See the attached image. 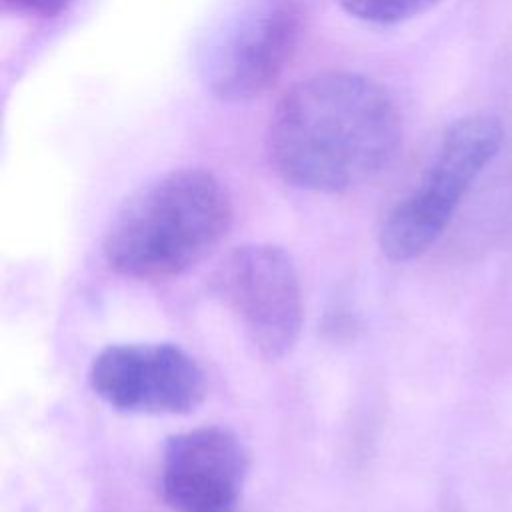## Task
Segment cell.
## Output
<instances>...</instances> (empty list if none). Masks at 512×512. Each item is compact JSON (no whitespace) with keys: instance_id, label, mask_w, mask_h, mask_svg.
Instances as JSON below:
<instances>
[{"instance_id":"obj_4","label":"cell","mask_w":512,"mask_h":512,"mask_svg":"<svg viewBox=\"0 0 512 512\" xmlns=\"http://www.w3.org/2000/svg\"><path fill=\"white\" fill-rule=\"evenodd\" d=\"M300 30L298 0H232L198 44L204 86L226 102L260 96L282 76Z\"/></svg>"},{"instance_id":"obj_2","label":"cell","mask_w":512,"mask_h":512,"mask_svg":"<svg viewBox=\"0 0 512 512\" xmlns=\"http://www.w3.org/2000/svg\"><path fill=\"white\" fill-rule=\"evenodd\" d=\"M232 226V200L208 170L178 168L130 194L116 210L102 252L132 280L160 282L202 262Z\"/></svg>"},{"instance_id":"obj_5","label":"cell","mask_w":512,"mask_h":512,"mask_svg":"<svg viewBox=\"0 0 512 512\" xmlns=\"http://www.w3.org/2000/svg\"><path fill=\"white\" fill-rule=\"evenodd\" d=\"M208 288L264 360L292 352L302 330L304 298L298 268L282 246L254 242L230 250L212 270Z\"/></svg>"},{"instance_id":"obj_9","label":"cell","mask_w":512,"mask_h":512,"mask_svg":"<svg viewBox=\"0 0 512 512\" xmlns=\"http://www.w3.org/2000/svg\"><path fill=\"white\" fill-rule=\"evenodd\" d=\"M72 0H4V4L26 16H36V18H54L62 10L70 6Z\"/></svg>"},{"instance_id":"obj_1","label":"cell","mask_w":512,"mask_h":512,"mask_svg":"<svg viewBox=\"0 0 512 512\" xmlns=\"http://www.w3.org/2000/svg\"><path fill=\"white\" fill-rule=\"evenodd\" d=\"M402 142L390 94L354 72H324L292 86L268 126V156L290 186L336 194L380 174Z\"/></svg>"},{"instance_id":"obj_6","label":"cell","mask_w":512,"mask_h":512,"mask_svg":"<svg viewBox=\"0 0 512 512\" xmlns=\"http://www.w3.org/2000/svg\"><path fill=\"white\" fill-rule=\"evenodd\" d=\"M92 392L128 414L182 416L208 392L202 366L172 342H128L102 348L90 362Z\"/></svg>"},{"instance_id":"obj_8","label":"cell","mask_w":512,"mask_h":512,"mask_svg":"<svg viewBox=\"0 0 512 512\" xmlns=\"http://www.w3.org/2000/svg\"><path fill=\"white\" fill-rule=\"evenodd\" d=\"M350 16L370 24H398L416 18L440 0H336Z\"/></svg>"},{"instance_id":"obj_3","label":"cell","mask_w":512,"mask_h":512,"mask_svg":"<svg viewBox=\"0 0 512 512\" xmlns=\"http://www.w3.org/2000/svg\"><path fill=\"white\" fill-rule=\"evenodd\" d=\"M502 124L490 114L454 120L414 188L382 222L378 244L394 262L424 254L446 230L460 202L502 146Z\"/></svg>"},{"instance_id":"obj_7","label":"cell","mask_w":512,"mask_h":512,"mask_svg":"<svg viewBox=\"0 0 512 512\" xmlns=\"http://www.w3.org/2000/svg\"><path fill=\"white\" fill-rule=\"evenodd\" d=\"M248 470V450L232 430H184L164 444L160 494L174 512H234Z\"/></svg>"}]
</instances>
